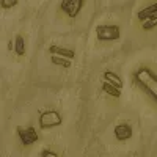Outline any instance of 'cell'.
Here are the masks:
<instances>
[{"mask_svg":"<svg viewBox=\"0 0 157 157\" xmlns=\"http://www.w3.org/2000/svg\"><path fill=\"white\" fill-rule=\"evenodd\" d=\"M13 52L16 54V57H24L25 55V39L22 35H16L14 41H13Z\"/></svg>","mask_w":157,"mask_h":157,"instance_id":"obj_8","label":"cell"},{"mask_svg":"<svg viewBox=\"0 0 157 157\" xmlns=\"http://www.w3.org/2000/svg\"><path fill=\"white\" fill-rule=\"evenodd\" d=\"M0 3H2L3 10H11L19 3V0H0Z\"/></svg>","mask_w":157,"mask_h":157,"instance_id":"obj_13","label":"cell"},{"mask_svg":"<svg viewBox=\"0 0 157 157\" xmlns=\"http://www.w3.org/2000/svg\"><path fill=\"white\" fill-rule=\"evenodd\" d=\"M96 38L104 43H112L121 38V27L116 24H102L96 27Z\"/></svg>","mask_w":157,"mask_h":157,"instance_id":"obj_4","label":"cell"},{"mask_svg":"<svg viewBox=\"0 0 157 157\" xmlns=\"http://www.w3.org/2000/svg\"><path fill=\"white\" fill-rule=\"evenodd\" d=\"M17 137H19V141H21V145L24 148H29L32 145H35V143L39 140V135L36 132V129L35 127H17Z\"/></svg>","mask_w":157,"mask_h":157,"instance_id":"obj_6","label":"cell"},{"mask_svg":"<svg viewBox=\"0 0 157 157\" xmlns=\"http://www.w3.org/2000/svg\"><path fill=\"white\" fill-rule=\"evenodd\" d=\"M38 121H39L41 129H52V127L61 126L63 118H61L60 112H57V110H47V112H43L41 115H39Z\"/></svg>","mask_w":157,"mask_h":157,"instance_id":"obj_5","label":"cell"},{"mask_svg":"<svg viewBox=\"0 0 157 157\" xmlns=\"http://www.w3.org/2000/svg\"><path fill=\"white\" fill-rule=\"evenodd\" d=\"M134 27L138 33L148 35L157 29V0H151L137 10L134 16Z\"/></svg>","mask_w":157,"mask_h":157,"instance_id":"obj_1","label":"cell"},{"mask_svg":"<svg viewBox=\"0 0 157 157\" xmlns=\"http://www.w3.org/2000/svg\"><path fill=\"white\" fill-rule=\"evenodd\" d=\"M135 83L152 102L157 104V75L149 68H140L135 72Z\"/></svg>","mask_w":157,"mask_h":157,"instance_id":"obj_2","label":"cell"},{"mask_svg":"<svg viewBox=\"0 0 157 157\" xmlns=\"http://www.w3.org/2000/svg\"><path fill=\"white\" fill-rule=\"evenodd\" d=\"M102 91L105 94H109V96H112V98H115V99H120L121 98V90L120 88H116L115 85H112L110 82H104V85H102Z\"/></svg>","mask_w":157,"mask_h":157,"instance_id":"obj_10","label":"cell"},{"mask_svg":"<svg viewBox=\"0 0 157 157\" xmlns=\"http://www.w3.org/2000/svg\"><path fill=\"white\" fill-rule=\"evenodd\" d=\"M113 134H115V138L116 140H129L130 137H132L134 134V130H132V126L127 124V123H120L118 126H115V130H113Z\"/></svg>","mask_w":157,"mask_h":157,"instance_id":"obj_7","label":"cell"},{"mask_svg":"<svg viewBox=\"0 0 157 157\" xmlns=\"http://www.w3.org/2000/svg\"><path fill=\"white\" fill-rule=\"evenodd\" d=\"M83 6H85V0H61L57 16L64 21H72L80 14Z\"/></svg>","mask_w":157,"mask_h":157,"instance_id":"obj_3","label":"cell"},{"mask_svg":"<svg viewBox=\"0 0 157 157\" xmlns=\"http://www.w3.org/2000/svg\"><path fill=\"white\" fill-rule=\"evenodd\" d=\"M39 155H41V157H57L58 154L55 151H50V149H43Z\"/></svg>","mask_w":157,"mask_h":157,"instance_id":"obj_14","label":"cell"},{"mask_svg":"<svg viewBox=\"0 0 157 157\" xmlns=\"http://www.w3.org/2000/svg\"><path fill=\"white\" fill-rule=\"evenodd\" d=\"M104 78H105L107 82H110L112 85H115L116 88H123V80L120 78V75H116L115 72H112V71H105L104 72Z\"/></svg>","mask_w":157,"mask_h":157,"instance_id":"obj_11","label":"cell"},{"mask_svg":"<svg viewBox=\"0 0 157 157\" xmlns=\"http://www.w3.org/2000/svg\"><path fill=\"white\" fill-rule=\"evenodd\" d=\"M49 52L50 55H60V57H64V58H69V60H74V50L71 49H64V47H60V46H50L49 47Z\"/></svg>","mask_w":157,"mask_h":157,"instance_id":"obj_9","label":"cell"},{"mask_svg":"<svg viewBox=\"0 0 157 157\" xmlns=\"http://www.w3.org/2000/svg\"><path fill=\"white\" fill-rule=\"evenodd\" d=\"M50 60L54 64H57L60 68H64V69L71 68V61H72L69 58H64V57H60V55H50Z\"/></svg>","mask_w":157,"mask_h":157,"instance_id":"obj_12","label":"cell"}]
</instances>
